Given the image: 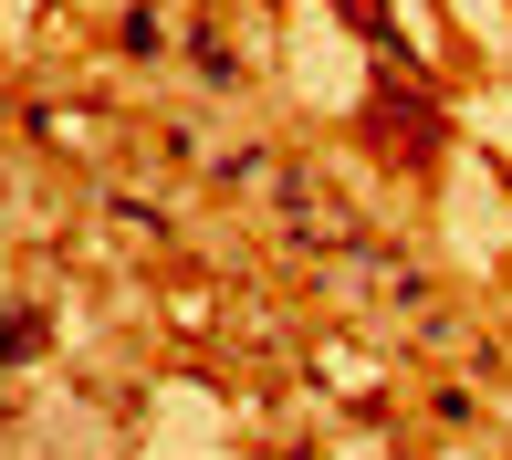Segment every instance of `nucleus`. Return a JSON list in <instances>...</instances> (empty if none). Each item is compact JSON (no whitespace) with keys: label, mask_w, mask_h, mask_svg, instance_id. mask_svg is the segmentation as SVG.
Listing matches in <instances>:
<instances>
[{"label":"nucleus","mask_w":512,"mask_h":460,"mask_svg":"<svg viewBox=\"0 0 512 460\" xmlns=\"http://www.w3.org/2000/svg\"><path fill=\"white\" fill-rule=\"evenodd\" d=\"M32 345H42V314H32V304H11V314H0V366L32 356Z\"/></svg>","instance_id":"f257e3e1"}]
</instances>
